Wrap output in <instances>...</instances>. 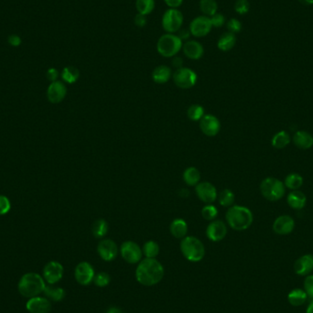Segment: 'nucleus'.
I'll return each mask as SVG.
<instances>
[{
  "mask_svg": "<svg viewBox=\"0 0 313 313\" xmlns=\"http://www.w3.org/2000/svg\"><path fill=\"white\" fill-rule=\"evenodd\" d=\"M179 194L181 197L185 198V197H188V196L190 195V192H189L188 190H186V189H181V190L179 191Z\"/></svg>",
  "mask_w": 313,
  "mask_h": 313,
  "instance_id": "obj_52",
  "label": "nucleus"
},
{
  "mask_svg": "<svg viewBox=\"0 0 313 313\" xmlns=\"http://www.w3.org/2000/svg\"><path fill=\"white\" fill-rule=\"evenodd\" d=\"M202 216L205 218L207 221H213L215 218L217 217L218 210L214 205H206L202 209Z\"/></svg>",
  "mask_w": 313,
  "mask_h": 313,
  "instance_id": "obj_39",
  "label": "nucleus"
},
{
  "mask_svg": "<svg viewBox=\"0 0 313 313\" xmlns=\"http://www.w3.org/2000/svg\"><path fill=\"white\" fill-rule=\"evenodd\" d=\"M108 224L104 219H97L92 225V233L96 238H103L107 235Z\"/></svg>",
  "mask_w": 313,
  "mask_h": 313,
  "instance_id": "obj_31",
  "label": "nucleus"
},
{
  "mask_svg": "<svg viewBox=\"0 0 313 313\" xmlns=\"http://www.w3.org/2000/svg\"><path fill=\"white\" fill-rule=\"evenodd\" d=\"M118 246L117 244L111 239H103L98 243L97 253L104 261L110 262L113 261L118 256Z\"/></svg>",
  "mask_w": 313,
  "mask_h": 313,
  "instance_id": "obj_13",
  "label": "nucleus"
},
{
  "mask_svg": "<svg viewBox=\"0 0 313 313\" xmlns=\"http://www.w3.org/2000/svg\"><path fill=\"white\" fill-rule=\"evenodd\" d=\"M200 9L204 14V16L211 18V16L217 13V2L215 0H201Z\"/></svg>",
  "mask_w": 313,
  "mask_h": 313,
  "instance_id": "obj_33",
  "label": "nucleus"
},
{
  "mask_svg": "<svg viewBox=\"0 0 313 313\" xmlns=\"http://www.w3.org/2000/svg\"><path fill=\"white\" fill-rule=\"evenodd\" d=\"M195 192L198 198L206 205H211L217 198V191L210 182L203 181L195 186Z\"/></svg>",
  "mask_w": 313,
  "mask_h": 313,
  "instance_id": "obj_15",
  "label": "nucleus"
},
{
  "mask_svg": "<svg viewBox=\"0 0 313 313\" xmlns=\"http://www.w3.org/2000/svg\"><path fill=\"white\" fill-rule=\"evenodd\" d=\"M182 50L186 57L191 60H199L203 57L205 53V49L203 45L196 40H189L182 46Z\"/></svg>",
  "mask_w": 313,
  "mask_h": 313,
  "instance_id": "obj_21",
  "label": "nucleus"
},
{
  "mask_svg": "<svg viewBox=\"0 0 313 313\" xmlns=\"http://www.w3.org/2000/svg\"><path fill=\"white\" fill-rule=\"evenodd\" d=\"M182 46L183 42L177 35L167 33L159 38L157 43V51L163 57H175L182 49Z\"/></svg>",
  "mask_w": 313,
  "mask_h": 313,
  "instance_id": "obj_5",
  "label": "nucleus"
},
{
  "mask_svg": "<svg viewBox=\"0 0 313 313\" xmlns=\"http://www.w3.org/2000/svg\"><path fill=\"white\" fill-rule=\"evenodd\" d=\"M8 43L13 47H18L21 44V38L18 35H10L8 38Z\"/></svg>",
  "mask_w": 313,
  "mask_h": 313,
  "instance_id": "obj_48",
  "label": "nucleus"
},
{
  "mask_svg": "<svg viewBox=\"0 0 313 313\" xmlns=\"http://www.w3.org/2000/svg\"><path fill=\"white\" fill-rule=\"evenodd\" d=\"M308 296L304 289L295 288L292 289L288 295V301L290 305L294 307H299L303 305L307 301Z\"/></svg>",
  "mask_w": 313,
  "mask_h": 313,
  "instance_id": "obj_28",
  "label": "nucleus"
},
{
  "mask_svg": "<svg viewBox=\"0 0 313 313\" xmlns=\"http://www.w3.org/2000/svg\"><path fill=\"white\" fill-rule=\"evenodd\" d=\"M210 19H211V25L215 28H221L225 22V18H224V15H222L220 13L214 14L213 16H211Z\"/></svg>",
  "mask_w": 313,
  "mask_h": 313,
  "instance_id": "obj_45",
  "label": "nucleus"
},
{
  "mask_svg": "<svg viewBox=\"0 0 313 313\" xmlns=\"http://www.w3.org/2000/svg\"><path fill=\"white\" fill-rule=\"evenodd\" d=\"M235 193L229 189H224L219 194V203L224 207H231L235 203Z\"/></svg>",
  "mask_w": 313,
  "mask_h": 313,
  "instance_id": "obj_38",
  "label": "nucleus"
},
{
  "mask_svg": "<svg viewBox=\"0 0 313 313\" xmlns=\"http://www.w3.org/2000/svg\"><path fill=\"white\" fill-rule=\"evenodd\" d=\"M46 75H47L48 80L51 81V83H52V82L58 81L57 79L58 77H59V71H58L55 68H51V69L48 70Z\"/></svg>",
  "mask_w": 313,
  "mask_h": 313,
  "instance_id": "obj_47",
  "label": "nucleus"
},
{
  "mask_svg": "<svg viewBox=\"0 0 313 313\" xmlns=\"http://www.w3.org/2000/svg\"><path fill=\"white\" fill-rule=\"evenodd\" d=\"M43 294L50 301L59 302L64 300L66 296V292L63 288L55 287L54 285H47L43 291Z\"/></svg>",
  "mask_w": 313,
  "mask_h": 313,
  "instance_id": "obj_26",
  "label": "nucleus"
},
{
  "mask_svg": "<svg viewBox=\"0 0 313 313\" xmlns=\"http://www.w3.org/2000/svg\"><path fill=\"white\" fill-rule=\"evenodd\" d=\"M187 115L192 121H200L205 115V108L201 104H192L187 110Z\"/></svg>",
  "mask_w": 313,
  "mask_h": 313,
  "instance_id": "obj_37",
  "label": "nucleus"
},
{
  "mask_svg": "<svg viewBox=\"0 0 313 313\" xmlns=\"http://www.w3.org/2000/svg\"><path fill=\"white\" fill-rule=\"evenodd\" d=\"M164 278V268L156 258H145L139 263L136 278L141 285L151 287L160 283Z\"/></svg>",
  "mask_w": 313,
  "mask_h": 313,
  "instance_id": "obj_1",
  "label": "nucleus"
},
{
  "mask_svg": "<svg viewBox=\"0 0 313 313\" xmlns=\"http://www.w3.org/2000/svg\"><path fill=\"white\" fill-rule=\"evenodd\" d=\"M67 95V88L63 82L55 81L49 85L47 89L48 100L52 104H59L64 101Z\"/></svg>",
  "mask_w": 313,
  "mask_h": 313,
  "instance_id": "obj_19",
  "label": "nucleus"
},
{
  "mask_svg": "<svg viewBox=\"0 0 313 313\" xmlns=\"http://www.w3.org/2000/svg\"><path fill=\"white\" fill-rule=\"evenodd\" d=\"M200 128L208 137H215L220 132L221 123L213 115H205L200 120Z\"/></svg>",
  "mask_w": 313,
  "mask_h": 313,
  "instance_id": "obj_17",
  "label": "nucleus"
},
{
  "mask_svg": "<svg viewBox=\"0 0 313 313\" xmlns=\"http://www.w3.org/2000/svg\"><path fill=\"white\" fill-rule=\"evenodd\" d=\"M284 185L291 191H297L303 185V178L298 173H290L286 177Z\"/></svg>",
  "mask_w": 313,
  "mask_h": 313,
  "instance_id": "obj_32",
  "label": "nucleus"
},
{
  "mask_svg": "<svg viewBox=\"0 0 313 313\" xmlns=\"http://www.w3.org/2000/svg\"><path fill=\"white\" fill-rule=\"evenodd\" d=\"M26 310L30 313H49L51 311V301L42 296L28 299Z\"/></svg>",
  "mask_w": 313,
  "mask_h": 313,
  "instance_id": "obj_14",
  "label": "nucleus"
},
{
  "mask_svg": "<svg viewBox=\"0 0 313 313\" xmlns=\"http://www.w3.org/2000/svg\"><path fill=\"white\" fill-rule=\"evenodd\" d=\"M136 7L139 14L147 16L153 11L155 8V0H137Z\"/></svg>",
  "mask_w": 313,
  "mask_h": 313,
  "instance_id": "obj_36",
  "label": "nucleus"
},
{
  "mask_svg": "<svg viewBox=\"0 0 313 313\" xmlns=\"http://www.w3.org/2000/svg\"><path fill=\"white\" fill-rule=\"evenodd\" d=\"M172 77V70L166 65H160L154 69L152 79L154 82L159 84H163L170 81Z\"/></svg>",
  "mask_w": 313,
  "mask_h": 313,
  "instance_id": "obj_25",
  "label": "nucleus"
},
{
  "mask_svg": "<svg viewBox=\"0 0 313 313\" xmlns=\"http://www.w3.org/2000/svg\"><path fill=\"white\" fill-rule=\"evenodd\" d=\"M166 3L167 6L170 8H178L179 6H181L183 0H164Z\"/></svg>",
  "mask_w": 313,
  "mask_h": 313,
  "instance_id": "obj_49",
  "label": "nucleus"
},
{
  "mask_svg": "<svg viewBox=\"0 0 313 313\" xmlns=\"http://www.w3.org/2000/svg\"><path fill=\"white\" fill-rule=\"evenodd\" d=\"M180 251L187 260L199 262L204 259L205 247L203 242L195 237H185L180 242Z\"/></svg>",
  "mask_w": 313,
  "mask_h": 313,
  "instance_id": "obj_4",
  "label": "nucleus"
},
{
  "mask_svg": "<svg viewBox=\"0 0 313 313\" xmlns=\"http://www.w3.org/2000/svg\"><path fill=\"white\" fill-rule=\"evenodd\" d=\"M236 42H237L236 35L229 32H225L218 39V49L223 51H230L235 47Z\"/></svg>",
  "mask_w": 313,
  "mask_h": 313,
  "instance_id": "obj_27",
  "label": "nucleus"
},
{
  "mask_svg": "<svg viewBox=\"0 0 313 313\" xmlns=\"http://www.w3.org/2000/svg\"><path fill=\"white\" fill-rule=\"evenodd\" d=\"M94 282L97 287L99 288H104L107 287L110 282H111V277L108 273L105 272H99L98 274L95 276Z\"/></svg>",
  "mask_w": 313,
  "mask_h": 313,
  "instance_id": "obj_40",
  "label": "nucleus"
},
{
  "mask_svg": "<svg viewBox=\"0 0 313 313\" xmlns=\"http://www.w3.org/2000/svg\"><path fill=\"white\" fill-rule=\"evenodd\" d=\"M79 77H80L79 70L73 66L65 67L62 71V78L65 83H70V84L74 83L78 81Z\"/></svg>",
  "mask_w": 313,
  "mask_h": 313,
  "instance_id": "obj_34",
  "label": "nucleus"
},
{
  "mask_svg": "<svg viewBox=\"0 0 313 313\" xmlns=\"http://www.w3.org/2000/svg\"><path fill=\"white\" fill-rule=\"evenodd\" d=\"M306 313H313V301L309 304Z\"/></svg>",
  "mask_w": 313,
  "mask_h": 313,
  "instance_id": "obj_54",
  "label": "nucleus"
},
{
  "mask_svg": "<svg viewBox=\"0 0 313 313\" xmlns=\"http://www.w3.org/2000/svg\"><path fill=\"white\" fill-rule=\"evenodd\" d=\"M170 231L175 238L182 239L188 233V224L183 219H175L170 225Z\"/></svg>",
  "mask_w": 313,
  "mask_h": 313,
  "instance_id": "obj_24",
  "label": "nucleus"
},
{
  "mask_svg": "<svg viewBox=\"0 0 313 313\" xmlns=\"http://www.w3.org/2000/svg\"><path fill=\"white\" fill-rule=\"evenodd\" d=\"M183 24V15L177 8H170L162 17V27L165 32L173 34L179 32Z\"/></svg>",
  "mask_w": 313,
  "mask_h": 313,
  "instance_id": "obj_7",
  "label": "nucleus"
},
{
  "mask_svg": "<svg viewBox=\"0 0 313 313\" xmlns=\"http://www.w3.org/2000/svg\"><path fill=\"white\" fill-rule=\"evenodd\" d=\"M192 34H191V32H190V30L189 31H186V30H182V31H179V37L181 40H183V39H188V38H190V36H191Z\"/></svg>",
  "mask_w": 313,
  "mask_h": 313,
  "instance_id": "obj_51",
  "label": "nucleus"
},
{
  "mask_svg": "<svg viewBox=\"0 0 313 313\" xmlns=\"http://www.w3.org/2000/svg\"><path fill=\"white\" fill-rule=\"evenodd\" d=\"M96 276L95 269L89 262H80L74 269V278L82 286H88L94 281Z\"/></svg>",
  "mask_w": 313,
  "mask_h": 313,
  "instance_id": "obj_11",
  "label": "nucleus"
},
{
  "mask_svg": "<svg viewBox=\"0 0 313 313\" xmlns=\"http://www.w3.org/2000/svg\"><path fill=\"white\" fill-rule=\"evenodd\" d=\"M304 291L313 300V275H308L304 280Z\"/></svg>",
  "mask_w": 313,
  "mask_h": 313,
  "instance_id": "obj_44",
  "label": "nucleus"
},
{
  "mask_svg": "<svg viewBox=\"0 0 313 313\" xmlns=\"http://www.w3.org/2000/svg\"><path fill=\"white\" fill-rule=\"evenodd\" d=\"M293 143L296 147L303 150L310 149L313 147V135L303 130L297 131L293 136Z\"/></svg>",
  "mask_w": 313,
  "mask_h": 313,
  "instance_id": "obj_22",
  "label": "nucleus"
},
{
  "mask_svg": "<svg viewBox=\"0 0 313 313\" xmlns=\"http://www.w3.org/2000/svg\"><path fill=\"white\" fill-rule=\"evenodd\" d=\"M120 254L123 259L128 264H138L142 260L143 252L138 243L133 241H126L121 244Z\"/></svg>",
  "mask_w": 313,
  "mask_h": 313,
  "instance_id": "obj_10",
  "label": "nucleus"
},
{
  "mask_svg": "<svg viewBox=\"0 0 313 313\" xmlns=\"http://www.w3.org/2000/svg\"><path fill=\"white\" fill-rule=\"evenodd\" d=\"M249 2L247 0H237L235 5V10L240 15H244L249 11Z\"/></svg>",
  "mask_w": 313,
  "mask_h": 313,
  "instance_id": "obj_41",
  "label": "nucleus"
},
{
  "mask_svg": "<svg viewBox=\"0 0 313 313\" xmlns=\"http://www.w3.org/2000/svg\"><path fill=\"white\" fill-rule=\"evenodd\" d=\"M295 273L299 276L310 275L313 270V255L301 256L294 264Z\"/></svg>",
  "mask_w": 313,
  "mask_h": 313,
  "instance_id": "obj_20",
  "label": "nucleus"
},
{
  "mask_svg": "<svg viewBox=\"0 0 313 313\" xmlns=\"http://www.w3.org/2000/svg\"><path fill=\"white\" fill-rule=\"evenodd\" d=\"M142 252L147 258H156L160 254V245L153 240H149L144 243Z\"/></svg>",
  "mask_w": 313,
  "mask_h": 313,
  "instance_id": "obj_35",
  "label": "nucleus"
},
{
  "mask_svg": "<svg viewBox=\"0 0 313 313\" xmlns=\"http://www.w3.org/2000/svg\"><path fill=\"white\" fill-rule=\"evenodd\" d=\"M134 21L135 24L139 28H144L145 26L147 25V16L138 13L135 17Z\"/></svg>",
  "mask_w": 313,
  "mask_h": 313,
  "instance_id": "obj_46",
  "label": "nucleus"
},
{
  "mask_svg": "<svg viewBox=\"0 0 313 313\" xmlns=\"http://www.w3.org/2000/svg\"><path fill=\"white\" fill-rule=\"evenodd\" d=\"M64 266L58 261L47 263L42 270V277L48 285H55L64 278Z\"/></svg>",
  "mask_w": 313,
  "mask_h": 313,
  "instance_id": "obj_9",
  "label": "nucleus"
},
{
  "mask_svg": "<svg viewBox=\"0 0 313 313\" xmlns=\"http://www.w3.org/2000/svg\"><path fill=\"white\" fill-rule=\"evenodd\" d=\"M174 83L180 89H190L197 82V74L190 68H179L173 73Z\"/></svg>",
  "mask_w": 313,
  "mask_h": 313,
  "instance_id": "obj_8",
  "label": "nucleus"
},
{
  "mask_svg": "<svg viewBox=\"0 0 313 313\" xmlns=\"http://www.w3.org/2000/svg\"><path fill=\"white\" fill-rule=\"evenodd\" d=\"M302 4H305V5H313V0H300Z\"/></svg>",
  "mask_w": 313,
  "mask_h": 313,
  "instance_id": "obj_55",
  "label": "nucleus"
},
{
  "mask_svg": "<svg viewBox=\"0 0 313 313\" xmlns=\"http://www.w3.org/2000/svg\"><path fill=\"white\" fill-rule=\"evenodd\" d=\"M226 27L228 29V32L234 34L241 32L242 30V24L237 19H231L230 20H228L226 23Z\"/></svg>",
  "mask_w": 313,
  "mask_h": 313,
  "instance_id": "obj_43",
  "label": "nucleus"
},
{
  "mask_svg": "<svg viewBox=\"0 0 313 313\" xmlns=\"http://www.w3.org/2000/svg\"><path fill=\"white\" fill-rule=\"evenodd\" d=\"M47 283L43 277L35 272L26 273L19 278L18 290L22 297L31 299L42 294Z\"/></svg>",
  "mask_w": 313,
  "mask_h": 313,
  "instance_id": "obj_2",
  "label": "nucleus"
},
{
  "mask_svg": "<svg viewBox=\"0 0 313 313\" xmlns=\"http://www.w3.org/2000/svg\"><path fill=\"white\" fill-rule=\"evenodd\" d=\"M11 209L9 199L5 195H0V215H5Z\"/></svg>",
  "mask_w": 313,
  "mask_h": 313,
  "instance_id": "obj_42",
  "label": "nucleus"
},
{
  "mask_svg": "<svg viewBox=\"0 0 313 313\" xmlns=\"http://www.w3.org/2000/svg\"><path fill=\"white\" fill-rule=\"evenodd\" d=\"M260 192L263 197L269 202H278L284 197L286 187L281 180L274 177H268L263 179Z\"/></svg>",
  "mask_w": 313,
  "mask_h": 313,
  "instance_id": "obj_6",
  "label": "nucleus"
},
{
  "mask_svg": "<svg viewBox=\"0 0 313 313\" xmlns=\"http://www.w3.org/2000/svg\"><path fill=\"white\" fill-rule=\"evenodd\" d=\"M288 205L294 210H301L305 207L307 203V197L303 192L297 190L288 193L287 197Z\"/></svg>",
  "mask_w": 313,
  "mask_h": 313,
  "instance_id": "obj_23",
  "label": "nucleus"
},
{
  "mask_svg": "<svg viewBox=\"0 0 313 313\" xmlns=\"http://www.w3.org/2000/svg\"><path fill=\"white\" fill-rule=\"evenodd\" d=\"M291 138L287 131L282 130L274 135L271 139V145L276 149H283L290 143Z\"/></svg>",
  "mask_w": 313,
  "mask_h": 313,
  "instance_id": "obj_29",
  "label": "nucleus"
},
{
  "mask_svg": "<svg viewBox=\"0 0 313 313\" xmlns=\"http://www.w3.org/2000/svg\"><path fill=\"white\" fill-rule=\"evenodd\" d=\"M106 313H123V312H122V310H120L119 308L111 307L109 309Z\"/></svg>",
  "mask_w": 313,
  "mask_h": 313,
  "instance_id": "obj_53",
  "label": "nucleus"
},
{
  "mask_svg": "<svg viewBox=\"0 0 313 313\" xmlns=\"http://www.w3.org/2000/svg\"><path fill=\"white\" fill-rule=\"evenodd\" d=\"M227 235V227L223 221L213 220L206 228V236L212 242H220Z\"/></svg>",
  "mask_w": 313,
  "mask_h": 313,
  "instance_id": "obj_16",
  "label": "nucleus"
},
{
  "mask_svg": "<svg viewBox=\"0 0 313 313\" xmlns=\"http://www.w3.org/2000/svg\"><path fill=\"white\" fill-rule=\"evenodd\" d=\"M295 228V221L289 215H280L276 219L273 224V231L277 235L287 236L292 233Z\"/></svg>",
  "mask_w": 313,
  "mask_h": 313,
  "instance_id": "obj_18",
  "label": "nucleus"
},
{
  "mask_svg": "<svg viewBox=\"0 0 313 313\" xmlns=\"http://www.w3.org/2000/svg\"><path fill=\"white\" fill-rule=\"evenodd\" d=\"M182 64H183V60L181 58L177 57V56L173 58V65L175 68H177V69L182 68Z\"/></svg>",
  "mask_w": 313,
  "mask_h": 313,
  "instance_id": "obj_50",
  "label": "nucleus"
},
{
  "mask_svg": "<svg viewBox=\"0 0 313 313\" xmlns=\"http://www.w3.org/2000/svg\"><path fill=\"white\" fill-rule=\"evenodd\" d=\"M211 19L206 16H200L192 20L190 24V32L196 38H203L211 32Z\"/></svg>",
  "mask_w": 313,
  "mask_h": 313,
  "instance_id": "obj_12",
  "label": "nucleus"
},
{
  "mask_svg": "<svg viewBox=\"0 0 313 313\" xmlns=\"http://www.w3.org/2000/svg\"><path fill=\"white\" fill-rule=\"evenodd\" d=\"M183 180L187 185L196 186L201 180V173L195 167L186 169L183 173Z\"/></svg>",
  "mask_w": 313,
  "mask_h": 313,
  "instance_id": "obj_30",
  "label": "nucleus"
},
{
  "mask_svg": "<svg viewBox=\"0 0 313 313\" xmlns=\"http://www.w3.org/2000/svg\"><path fill=\"white\" fill-rule=\"evenodd\" d=\"M225 219L232 229L244 231L248 229L253 223V213L247 207L236 205L231 206L226 212Z\"/></svg>",
  "mask_w": 313,
  "mask_h": 313,
  "instance_id": "obj_3",
  "label": "nucleus"
}]
</instances>
